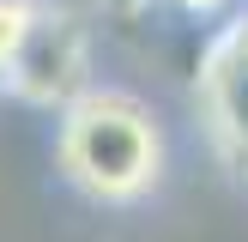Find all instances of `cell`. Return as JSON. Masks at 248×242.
Returning a JSON list of instances; mask_svg holds the SVG:
<instances>
[{
  "label": "cell",
  "mask_w": 248,
  "mask_h": 242,
  "mask_svg": "<svg viewBox=\"0 0 248 242\" xmlns=\"http://www.w3.org/2000/svg\"><path fill=\"white\" fill-rule=\"evenodd\" d=\"M200 103H206V121H212L218 145L248 157V18H236L212 48H206Z\"/></svg>",
  "instance_id": "7a4b0ae2"
},
{
  "label": "cell",
  "mask_w": 248,
  "mask_h": 242,
  "mask_svg": "<svg viewBox=\"0 0 248 242\" xmlns=\"http://www.w3.org/2000/svg\"><path fill=\"white\" fill-rule=\"evenodd\" d=\"M61 169L97 200H140L164 169L157 115L127 91H85L61 121Z\"/></svg>",
  "instance_id": "6da1fadb"
},
{
  "label": "cell",
  "mask_w": 248,
  "mask_h": 242,
  "mask_svg": "<svg viewBox=\"0 0 248 242\" xmlns=\"http://www.w3.org/2000/svg\"><path fill=\"white\" fill-rule=\"evenodd\" d=\"M103 6H133V0H103Z\"/></svg>",
  "instance_id": "5b68a950"
},
{
  "label": "cell",
  "mask_w": 248,
  "mask_h": 242,
  "mask_svg": "<svg viewBox=\"0 0 248 242\" xmlns=\"http://www.w3.org/2000/svg\"><path fill=\"white\" fill-rule=\"evenodd\" d=\"M36 24H43V6H36V0H0V79L18 73Z\"/></svg>",
  "instance_id": "3957f363"
},
{
  "label": "cell",
  "mask_w": 248,
  "mask_h": 242,
  "mask_svg": "<svg viewBox=\"0 0 248 242\" xmlns=\"http://www.w3.org/2000/svg\"><path fill=\"white\" fill-rule=\"evenodd\" d=\"M182 12H188V18H212V12H224L230 0H176Z\"/></svg>",
  "instance_id": "277c9868"
}]
</instances>
